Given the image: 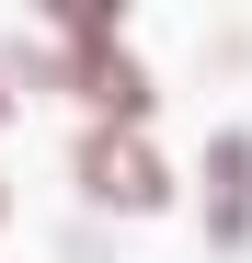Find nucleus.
Wrapping results in <instances>:
<instances>
[{
  "label": "nucleus",
  "instance_id": "f257e3e1",
  "mask_svg": "<svg viewBox=\"0 0 252 263\" xmlns=\"http://www.w3.org/2000/svg\"><path fill=\"white\" fill-rule=\"evenodd\" d=\"M23 69L58 80V92H80V103H92V126H149V103H160V80H149L138 46H126L115 0H58L46 34H23Z\"/></svg>",
  "mask_w": 252,
  "mask_h": 263
},
{
  "label": "nucleus",
  "instance_id": "f03ea898",
  "mask_svg": "<svg viewBox=\"0 0 252 263\" xmlns=\"http://www.w3.org/2000/svg\"><path fill=\"white\" fill-rule=\"evenodd\" d=\"M69 183L92 195L103 217H160V206L184 195L149 126H80V149H69Z\"/></svg>",
  "mask_w": 252,
  "mask_h": 263
},
{
  "label": "nucleus",
  "instance_id": "7ed1b4c3",
  "mask_svg": "<svg viewBox=\"0 0 252 263\" xmlns=\"http://www.w3.org/2000/svg\"><path fill=\"white\" fill-rule=\"evenodd\" d=\"M206 240L218 252H252V126H218L206 138Z\"/></svg>",
  "mask_w": 252,
  "mask_h": 263
},
{
  "label": "nucleus",
  "instance_id": "20e7f679",
  "mask_svg": "<svg viewBox=\"0 0 252 263\" xmlns=\"http://www.w3.org/2000/svg\"><path fill=\"white\" fill-rule=\"evenodd\" d=\"M0 229H12V183H0Z\"/></svg>",
  "mask_w": 252,
  "mask_h": 263
},
{
  "label": "nucleus",
  "instance_id": "39448f33",
  "mask_svg": "<svg viewBox=\"0 0 252 263\" xmlns=\"http://www.w3.org/2000/svg\"><path fill=\"white\" fill-rule=\"evenodd\" d=\"M0 126H12V80H0Z\"/></svg>",
  "mask_w": 252,
  "mask_h": 263
}]
</instances>
